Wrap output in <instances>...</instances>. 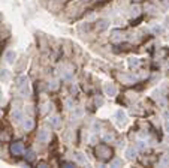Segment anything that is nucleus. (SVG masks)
<instances>
[{
  "label": "nucleus",
  "mask_w": 169,
  "mask_h": 168,
  "mask_svg": "<svg viewBox=\"0 0 169 168\" xmlns=\"http://www.w3.org/2000/svg\"><path fill=\"white\" fill-rule=\"evenodd\" d=\"M115 122H117L118 126H123L124 123H126V114H124V111L118 110L117 113H115Z\"/></svg>",
  "instance_id": "7ed1b4c3"
},
{
  "label": "nucleus",
  "mask_w": 169,
  "mask_h": 168,
  "mask_svg": "<svg viewBox=\"0 0 169 168\" xmlns=\"http://www.w3.org/2000/svg\"><path fill=\"white\" fill-rule=\"evenodd\" d=\"M15 57H16L15 51H12V50L6 51V54H5V59H6V62H8V63H14V62H15Z\"/></svg>",
  "instance_id": "423d86ee"
},
{
  "label": "nucleus",
  "mask_w": 169,
  "mask_h": 168,
  "mask_svg": "<svg viewBox=\"0 0 169 168\" xmlns=\"http://www.w3.org/2000/svg\"><path fill=\"white\" fill-rule=\"evenodd\" d=\"M126 155H127V158H129V159H133V158L136 156V150H133V149H127V150H126Z\"/></svg>",
  "instance_id": "9d476101"
},
{
  "label": "nucleus",
  "mask_w": 169,
  "mask_h": 168,
  "mask_svg": "<svg viewBox=\"0 0 169 168\" xmlns=\"http://www.w3.org/2000/svg\"><path fill=\"white\" fill-rule=\"evenodd\" d=\"M111 165H112V167H118V165H123V161H121V159H114V161L111 162Z\"/></svg>",
  "instance_id": "2eb2a0df"
},
{
  "label": "nucleus",
  "mask_w": 169,
  "mask_h": 168,
  "mask_svg": "<svg viewBox=\"0 0 169 168\" xmlns=\"http://www.w3.org/2000/svg\"><path fill=\"white\" fill-rule=\"evenodd\" d=\"M8 77H9V74L6 72V71H2V72H0V78H3V80H6Z\"/></svg>",
  "instance_id": "f3484780"
},
{
  "label": "nucleus",
  "mask_w": 169,
  "mask_h": 168,
  "mask_svg": "<svg viewBox=\"0 0 169 168\" xmlns=\"http://www.w3.org/2000/svg\"><path fill=\"white\" fill-rule=\"evenodd\" d=\"M25 158H27V161H33V159H34V153L32 152V150H29V152L25 153Z\"/></svg>",
  "instance_id": "ddd939ff"
},
{
  "label": "nucleus",
  "mask_w": 169,
  "mask_h": 168,
  "mask_svg": "<svg viewBox=\"0 0 169 168\" xmlns=\"http://www.w3.org/2000/svg\"><path fill=\"white\" fill-rule=\"evenodd\" d=\"M23 126H24L25 131H30V129L33 128V120H32V119H25L24 123H23Z\"/></svg>",
  "instance_id": "6e6552de"
},
{
  "label": "nucleus",
  "mask_w": 169,
  "mask_h": 168,
  "mask_svg": "<svg viewBox=\"0 0 169 168\" xmlns=\"http://www.w3.org/2000/svg\"><path fill=\"white\" fill-rule=\"evenodd\" d=\"M75 158H76L81 164H87V158H85L82 153H76V155H75Z\"/></svg>",
  "instance_id": "9b49d317"
},
{
  "label": "nucleus",
  "mask_w": 169,
  "mask_h": 168,
  "mask_svg": "<svg viewBox=\"0 0 169 168\" xmlns=\"http://www.w3.org/2000/svg\"><path fill=\"white\" fill-rule=\"evenodd\" d=\"M0 98H2V87H0Z\"/></svg>",
  "instance_id": "412c9836"
},
{
  "label": "nucleus",
  "mask_w": 169,
  "mask_h": 168,
  "mask_svg": "<svg viewBox=\"0 0 169 168\" xmlns=\"http://www.w3.org/2000/svg\"><path fill=\"white\" fill-rule=\"evenodd\" d=\"M11 152H12L15 156L23 155V153H24V146H23L21 143H14L12 147H11Z\"/></svg>",
  "instance_id": "20e7f679"
},
{
  "label": "nucleus",
  "mask_w": 169,
  "mask_h": 168,
  "mask_svg": "<svg viewBox=\"0 0 169 168\" xmlns=\"http://www.w3.org/2000/svg\"><path fill=\"white\" fill-rule=\"evenodd\" d=\"M105 92H106V95H109V96H115V95H117V89H115V86L111 84V83L105 86Z\"/></svg>",
  "instance_id": "39448f33"
},
{
  "label": "nucleus",
  "mask_w": 169,
  "mask_h": 168,
  "mask_svg": "<svg viewBox=\"0 0 169 168\" xmlns=\"http://www.w3.org/2000/svg\"><path fill=\"white\" fill-rule=\"evenodd\" d=\"M160 165H169V155H165L163 158H162V161H160Z\"/></svg>",
  "instance_id": "f8f14e48"
},
{
  "label": "nucleus",
  "mask_w": 169,
  "mask_h": 168,
  "mask_svg": "<svg viewBox=\"0 0 169 168\" xmlns=\"http://www.w3.org/2000/svg\"><path fill=\"white\" fill-rule=\"evenodd\" d=\"M166 129H168V132H169V122H166Z\"/></svg>",
  "instance_id": "aec40b11"
},
{
  "label": "nucleus",
  "mask_w": 169,
  "mask_h": 168,
  "mask_svg": "<svg viewBox=\"0 0 169 168\" xmlns=\"http://www.w3.org/2000/svg\"><path fill=\"white\" fill-rule=\"evenodd\" d=\"M121 78L124 80V81H129V83H132V81H135V78H133V77H127V75H123Z\"/></svg>",
  "instance_id": "dca6fc26"
},
{
  "label": "nucleus",
  "mask_w": 169,
  "mask_h": 168,
  "mask_svg": "<svg viewBox=\"0 0 169 168\" xmlns=\"http://www.w3.org/2000/svg\"><path fill=\"white\" fill-rule=\"evenodd\" d=\"M97 155H99L102 159H106V158H109L111 150L106 147V146H99V147H97Z\"/></svg>",
  "instance_id": "f03ea898"
},
{
  "label": "nucleus",
  "mask_w": 169,
  "mask_h": 168,
  "mask_svg": "<svg viewBox=\"0 0 169 168\" xmlns=\"http://www.w3.org/2000/svg\"><path fill=\"white\" fill-rule=\"evenodd\" d=\"M38 140L41 143H48L49 141V131L48 129H41L38 134Z\"/></svg>",
  "instance_id": "f257e3e1"
},
{
  "label": "nucleus",
  "mask_w": 169,
  "mask_h": 168,
  "mask_svg": "<svg viewBox=\"0 0 169 168\" xmlns=\"http://www.w3.org/2000/svg\"><path fill=\"white\" fill-rule=\"evenodd\" d=\"M49 123H51L52 126H58V125H60V117H58V116L51 117V119H49Z\"/></svg>",
  "instance_id": "1a4fd4ad"
},
{
  "label": "nucleus",
  "mask_w": 169,
  "mask_h": 168,
  "mask_svg": "<svg viewBox=\"0 0 169 168\" xmlns=\"http://www.w3.org/2000/svg\"><path fill=\"white\" fill-rule=\"evenodd\" d=\"M66 105H67V108H72V102H70V101H67Z\"/></svg>",
  "instance_id": "6ab92c4d"
},
{
  "label": "nucleus",
  "mask_w": 169,
  "mask_h": 168,
  "mask_svg": "<svg viewBox=\"0 0 169 168\" xmlns=\"http://www.w3.org/2000/svg\"><path fill=\"white\" fill-rule=\"evenodd\" d=\"M138 14H139V8H138V6L132 8V11H130V15H132V17H136Z\"/></svg>",
  "instance_id": "4468645a"
},
{
  "label": "nucleus",
  "mask_w": 169,
  "mask_h": 168,
  "mask_svg": "<svg viewBox=\"0 0 169 168\" xmlns=\"http://www.w3.org/2000/svg\"><path fill=\"white\" fill-rule=\"evenodd\" d=\"M21 119H24L23 117V113L20 110H14V113H12V120L15 123H18V122H21Z\"/></svg>",
  "instance_id": "0eeeda50"
},
{
  "label": "nucleus",
  "mask_w": 169,
  "mask_h": 168,
  "mask_svg": "<svg viewBox=\"0 0 169 168\" xmlns=\"http://www.w3.org/2000/svg\"><path fill=\"white\" fill-rule=\"evenodd\" d=\"M106 26H108V23H106V21H100V26H99V27H100V29H105Z\"/></svg>",
  "instance_id": "a211bd4d"
}]
</instances>
